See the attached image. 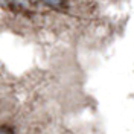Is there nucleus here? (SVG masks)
I'll return each instance as SVG.
<instances>
[{"label":"nucleus","mask_w":134,"mask_h":134,"mask_svg":"<svg viewBox=\"0 0 134 134\" xmlns=\"http://www.w3.org/2000/svg\"><path fill=\"white\" fill-rule=\"evenodd\" d=\"M46 5H50V6H58L61 5V0H43Z\"/></svg>","instance_id":"f257e3e1"}]
</instances>
